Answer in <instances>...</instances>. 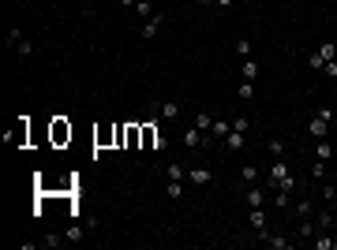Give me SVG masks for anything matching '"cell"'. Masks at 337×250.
<instances>
[{
    "label": "cell",
    "instance_id": "obj_1",
    "mask_svg": "<svg viewBox=\"0 0 337 250\" xmlns=\"http://www.w3.org/2000/svg\"><path fill=\"white\" fill-rule=\"evenodd\" d=\"M270 187H285V190H292L296 187V179H292V172H289V161L285 157H274V168H270V179H266Z\"/></svg>",
    "mask_w": 337,
    "mask_h": 250
},
{
    "label": "cell",
    "instance_id": "obj_2",
    "mask_svg": "<svg viewBox=\"0 0 337 250\" xmlns=\"http://www.w3.org/2000/svg\"><path fill=\"white\" fill-rule=\"evenodd\" d=\"M330 120H334V112H330L326 104L315 112V120L307 124V131H311V138H326V131H330Z\"/></svg>",
    "mask_w": 337,
    "mask_h": 250
},
{
    "label": "cell",
    "instance_id": "obj_3",
    "mask_svg": "<svg viewBox=\"0 0 337 250\" xmlns=\"http://www.w3.org/2000/svg\"><path fill=\"white\" fill-rule=\"evenodd\" d=\"M168 146V138L158 135V127L154 124H143V149H165Z\"/></svg>",
    "mask_w": 337,
    "mask_h": 250
},
{
    "label": "cell",
    "instance_id": "obj_4",
    "mask_svg": "<svg viewBox=\"0 0 337 250\" xmlns=\"http://www.w3.org/2000/svg\"><path fill=\"white\" fill-rule=\"evenodd\" d=\"M53 146H64V142H72V124L68 120H53Z\"/></svg>",
    "mask_w": 337,
    "mask_h": 250
},
{
    "label": "cell",
    "instance_id": "obj_5",
    "mask_svg": "<svg viewBox=\"0 0 337 250\" xmlns=\"http://www.w3.org/2000/svg\"><path fill=\"white\" fill-rule=\"evenodd\" d=\"M161 22H165V15H161V11H154V15H150V19L143 22V30H139V34H143V38H146V42H150V38H158Z\"/></svg>",
    "mask_w": 337,
    "mask_h": 250
},
{
    "label": "cell",
    "instance_id": "obj_6",
    "mask_svg": "<svg viewBox=\"0 0 337 250\" xmlns=\"http://www.w3.org/2000/svg\"><path fill=\"white\" fill-rule=\"evenodd\" d=\"M94 146H97V149L116 146V127H101V131H94Z\"/></svg>",
    "mask_w": 337,
    "mask_h": 250
},
{
    "label": "cell",
    "instance_id": "obj_7",
    "mask_svg": "<svg viewBox=\"0 0 337 250\" xmlns=\"http://www.w3.org/2000/svg\"><path fill=\"white\" fill-rule=\"evenodd\" d=\"M243 142H247V131H229L217 146H221V149H243Z\"/></svg>",
    "mask_w": 337,
    "mask_h": 250
},
{
    "label": "cell",
    "instance_id": "obj_8",
    "mask_svg": "<svg viewBox=\"0 0 337 250\" xmlns=\"http://www.w3.org/2000/svg\"><path fill=\"white\" fill-rule=\"evenodd\" d=\"M188 183H195V187H206V183H210V168H191V172H188Z\"/></svg>",
    "mask_w": 337,
    "mask_h": 250
},
{
    "label": "cell",
    "instance_id": "obj_9",
    "mask_svg": "<svg viewBox=\"0 0 337 250\" xmlns=\"http://www.w3.org/2000/svg\"><path fill=\"white\" fill-rule=\"evenodd\" d=\"M247 220H251L255 231H266V213H263V206H255L251 213H247Z\"/></svg>",
    "mask_w": 337,
    "mask_h": 250
},
{
    "label": "cell",
    "instance_id": "obj_10",
    "mask_svg": "<svg viewBox=\"0 0 337 250\" xmlns=\"http://www.w3.org/2000/svg\"><path fill=\"white\" fill-rule=\"evenodd\" d=\"M311 243H315V250H337V239H334V235H326V231H318Z\"/></svg>",
    "mask_w": 337,
    "mask_h": 250
},
{
    "label": "cell",
    "instance_id": "obj_11",
    "mask_svg": "<svg viewBox=\"0 0 337 250\" xmlns=\"http://www.w3.org/2000/svg\"><path fill=\"white\" fill-rule=\"evenodd\" d=\"M318 235V224H311V220H304V224H300V231H296V239H304V243H311Z\"/></svg>",
    "mask_w": 337,
    "mask_h": 250
},
{
    "label": "cell",
    "instance_id": "obj_12",
    "mask_svg": "<svg viewBox=\"0 0 337 250\" xmlns=\"http://www.w3.org/2000/svg\"><path fill=\"white\" fill-rule=\"evenodd\" d=\"M165 179H188L184 165H180V161H168V165H165Z\"/></svg>",
    "mask_w": 337,
    "mask_h": 250
},
{
    "label": "cell",
    "instance_id": "obj_13",
    "mask_svg": "<svg viewBox=\"0 0 337 250\" xmlns=\"http://www.w3.org/2000/svg\"><path fill=\"white\" fill-rule=\"evenodd\" d=\"M4 138H8V142H15V146H23V142H26V120H19V127H15L11 135H4Z\"/></svg>",
    "mask_w": 337,
    "mask_h": 250
},
{
    "label": "cell",
    "instance_id": "obj_14",
    "mask_svg": "<svg viewBox=\"0 0 337 250\" xmlns=\"http://www.w3.org/2000/svg\"><path fill=\"white\" fill-rule=\"evenodd\" d=\"M161 120H180V101H165L161 104Z\"/></svg>",
    "mask_w": 337,
    "mask_h": 250
},
{
    "label": "cell",
    "instance_id": "obj_15",
    "mask_svg": "<svg viewBox=\"0 0 337 250\" xmlns=\"http://www.w3.org/2000/svg\"><path fill=\"white\" fill-rule=\"evenodd\" d=\"M165 194H168V198H180V194H184V179H168V183H165Z\"/></svg>",
    "mask_w": 337,
    "mask_h": 250
},
{
    "label": "cell",
    "instance_id": "obj_16",
    "mask_svg": "<svg viewBox=\"0 0 337 250\" xmlns=\"http://www.w3.org/2000/svg\"><path fill=\"white\" fill-rule=\"evenodd\" d=\"M263 202H266V190H259V187H251V190H247V206H263Z\"/></svg>",
    "mask_w": 337,
    "mask_h": 250
},
{
    "label": "cell",
    "instance_id": "obj_17",
    "mask_svg": "<svg viewBox=\"0 0 337 250\" xmlns=\"http://www.w3.org/2000/svg\"><path fill=\"white\" fill-rule=\"evenodd\" d=\"M236 97H240V101H251V97H255V83H247V79H243L240 90H236Z\"/></svg>",
    "mask_w": 337,
    "mask_h": 250
},
{
    "label": "cell",
    "instance_id": "obj_18",
    "mask_svg": "<svg viewBox=\"0 0 337 250\" xmlns=\"http://www.w3.org/2000/svg\"><path fill=\"white\" fill-rule=\"evenodd\" d=\"M315 157H318V161H330V157H334V146L318 138V146H315Z\"/></svg>",
    "mask_w": 337,
    "mask_h": 250
},
{
    "label": "cell",
    "instance_id": "obj_19",
    "mask_svg": "<svg viewBox=\"0 0 337 250\" xmlns=\"http://www.w3.org/2000/svg\"><path fill=\"white\" fill-rule=\"evenodd\" d=\"M195 127L210 131V127H214V116H210V112H195Z\"/></svg>",
    "mask_w": 337,
    "mask_h": 250
},
{
    "label": "cell",
    "instance_id": "obj_20",
    "mask_svg": "<svg viewBox=\"0 0 337 250\" xmlns=\"http://www.w3.org/2000/svg\"><path fill=\"white\" fill-rule=\"evenodd\" d=\"M255 75H259V63H255V60H243V79L255 83Z\"/></svg>",
    "mask_w": 337,
    "mask_h": 250
},
{
    "label": "cell",
    "instance_id": "obj_21",
    "mask_svg": "<svg viewBox=\"0 0 337 250\" xmlns=\"http://www.w3.org/2000/svg\"><path fill=\"white\" fill-rule=\"evenodd\" d=\"M135 11L143 15V19H150V15H154V8H150V0H135Z\"/></svg>",
    "mask_w": 337,
    "mask_h": 250
},
{
    "label": "cell",
    "instance_id": "obj_22",
    "mask_svg": "<svg viewBox=\"0 0 337 250\" xmlns=\"http://www.w3.org/2000/svg\"><path fill=\"white\" fill-rule=\"evenodd\" d=\"M266 149H270L274 157H285V142H281V138H270V146H266Z\"/></svg>",
    "mask_w": 337,
    "mask_h": 250
},
{
    "label": "cell",
    "instance_id": "obj_23",
    "mask_svg": "<svg viewBox=\"0 0 337 250\" xmlns=\"http://www.w3.org/2000/svg\"><path fill=\"white\" fill-rule=\"evenodd\" d=\"M334 228V213H322V217H318V231H330Z\"/></svg>",
    "mask_w": 337,
    "mask_h": 250
},
{
    "label": "cell",
    "instance_id": "obj_24",
    "mask_svg": "<svg viewBox=\"0 0 337 250\" xmlns=\"http://www.w3.org/2000/svg\"><path fill=\"white\" fill-rule=\"evenodd\" d=\"M83 239V224H72V228H68V243H79Z\"/></svg>",
    "mask_w": 337,
    "mask_h": 250
},
{
    "label": "cell",
    "instance_id": "obj_25",
    "mask_svg": "<svg viewBox=\"0 0 337 250\" xmlns=\"http://www.w3.org/2000/svg\"><path fill=\"white\" fill-rule=\"evenodd\" d=\"M240 176L247 179V183H255V179H259V168H255V165H243V172H240Z\"/></svg>",
    "mask_w": 337,
    "mask_h": 250
},
{
    "label": "cell",
    "instance_id": "obj_26",
    "mask_svg": "<svg viewBox=\"0 0 337 250\" xmlns=\"http://www.w3.org/2000/svg\"><path fill=\"white\" fill-rule=\"evenodd\" d=\"M311 176H315V179L326 176V161H315V165H311Z\"/></svg>",
    "mask_w": 337,
    "mask_h": 250
},
{
    "label": "cell",
    "instance_id": "obj_27",
    "mask_svg": "<svg viewBox=\"0 0 337 250\" xmlns=\"http://www.w3.org/2000/svg\"><path fill=\"white\" fill-rule=\"evenodd\" d=\"M318 56H322V60H334V56H337V49H334V45H322V49H318Z\"/></svg>",
    "mask_w": 337,
    "mask_h": 250
},
{
    "label": "cell",
    "instance_id": "obj_28",
    "mask_svg": "<svg viewBox=\"0 0 337 250\" xmlns=\"http://www.w3.org/2000/svg\"><path fill=\"white\" fill-rule=\"evenodd\" d=\"M236 52H240V56H251V42H247V38H240V42H236Z\"/></svg>",
    "mask_w": 337,
    "mask_h": 250
},
{
    "label": "cell",
    "instance_id": "obj_29",
    "mask_svg": "<svg viewBox=\"0 0 337 250\" xmlns=\"http://www.w3.org/2000/svg\"><path fill=\"white\" fill-rule=\"evenodd\" d=\"M124 131H127V124H116V149H124Z\"/></svg>",
    "mask_w": 337,
    "mask_h": 250
},
{
    "label": "cell",
    "instance_id": "obj_30",
    "mask_svg": "<svg viewBox=\"0 0 337 250\" xmlns=\"http://www.w3.org/2000/svg\"><path fill=\"white\" fill-rule=\"evenodd\" d=\"M307 67H315V71H318V67H326V60H322V56L315 52V56H307Z\"/></svg>",
    "mask_w": 337,
    "mask_h": 250
},
{
    "label": "cell",
    "instance_id": "obj_31",
    "mask_svg": "<svg viewBox=\"0 0 337 250\" xmlns=\"http://www.w3.org/2000/svg\"><path fill=\"white\" fill-rule=\"evenodd\" d=\"M15 49H19V56H30V52H34V45H30V42H26V38H23V42H19V45H15Z\"/></svg>",
    "mask_w": 337,
    "mask_h": 250
},
{
    "label": "cell",
    "instance_id": "obj_32",
    "mask_svg": "<svg viewBox=\"0 0 337 250\" xmlns=\"http://www.w3.org/2000/svg\"><path fill=\"white\" fill-rule=\"evenodd\" d=\"M296 213H300V217H307V213H311V202H307V198L296 202Z\"/></svg>",
    "mask_w": 337,
    "mask_h": 250
},
{
    "label": "cell",
    "instance_id": "obj_33",
    "mask_svg": "<svg viewBox=\"0 0 337 250\" xmlns=\"http://www.w3.org/2000/svg\"><path fill=\"white\" fill-rule=\"evenodd\" d=\"M23 42V30H8V45H19Z\"/></svg>",
    "mask_w": 337,
    "mask_h": 250
},
{
    "label": "cell",
    "instance_id": "obj_34",
    "mask_svg": "<svg viewBox=\"0 0 337 250\" xmlns=\"http://www.w3.org/2000/svg\"><path fill=\"white\" fill-rule=\"evenodd\" d=\"M322 71H326L330 79H337V60H326V67H322Z\"/></svg>",
    "mask_w": 337,
    "mask_h": 250
},
{
    "label": "cell",
    "instance_id": "obj_35",
    "mask_svg": "<svg viewBox=\"0 0 337 250\" xmlns=\"http://www.w3.org/2000/svg\"><path fill=\"white\" fill-rule=\"evenodd\" d=\"M322 194H326V198H330V202H334V198H337V183H330V187H326V190H322Z\"/></svg>",
    "mask_w": 337,
    "mask_h": 250
},
{
    "label": "cell",
    "instance_id": "obj_36",
    "mask_svg": "<svg viewBox=\"0 0 337 250\" xmlns=\"http://www.w3.org/2000/svg\"><path fill=\"white\" fill-rule=\"evenodd\" d=\"M214 4H217V8H232V4H236V0H214Z\"/></svg>",
    "mask_w": 337,
    "mask_h": 250
}]
</instances>
